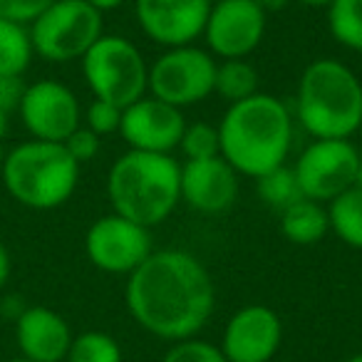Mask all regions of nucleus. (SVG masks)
<instances>
[{
    "instance_id": "f257e3e1",
    "label": "nucleus",
    "mask_w": 362,
    "mask_h": 362,
    "mask_svg": "<svg viewBox=\"0 0 362 362\" xmlns=\"http://www.w3.org/2000/svg\"><path fill=\"white\" fill-rule=\"evenodd\" d=\"M124 298L136 325L169 342L197 337L216 308L206 266L181 248L151 251L129 276Z\"/></svg>"
},
{
    "instance_id": "f03ea898",
    "label": "nucleus",
    "mask_w": 362,
    "mask_h": 362,
    "mask_svg": "<svg viewBox=\"0 0 362 362\" xmlns=\"http://www.w3.org/2000/svg\"><path fill=\"white\" fill-rule=\"evenodd\" d=\"M221 156L243 176L268 174L286 164L293 146V117L276 95L248 97L228 105L218 122Z\"/></svg>"
},
{
    "instance_id": "7ed1b4c3",
    "label": "nucleus",
    "mask_w": 362,
    "mask_h": 362,
    "mask_svg": "<svg viewBox=\"0 0 362 362\" xmlns=\"http://www.w3.org/2000/svg\"><path fill=\"white\" fill-rule=\"evenodd\" d=\"M112 214L144 228L159 226L181 202V164L171 154L129 149L107 176Z\"/></svg>"
},
{
    "instance_id": "20e7f679",
    "label": "nucleus",
    "mask_w": 362,
    "mask_h": 362,
    "mask_svg": "<svg viewBox=\"0 0 362 362\" xmlns=\"http://www.w3.org/2000/svg\"><path fill=\"white\" fill-rule=\"evenodd\" d=\"M296 117L313 139H350L362 124V82L335 57L313 60L296 90Z\"/></svg>"
},
{
    "instance_id": "39448f33",
    "label": "nucleus",
    "mask_w": 362,
    "mask_h": 362,
    "mask_svg": "<svg viewBox=\"0 0 362 362\" xmlns=\"http://www.w3.org/2000/svg\"><path fill=\"white\" fill-rule=\"evenodd\" d=\"M0 174L18 204L50 211L72 199L80 181V164L67 154L65 144L30 139L8 151Z\"/></svg>"
},
{
    "instance_id": "423d86ee",
    "label": "nucleus",
    "mask_w": 362,
    "mask_h": 362,
    "mask_svg": "<svg viewBox=\"0 0 362 362\" xmlns=\"http://www.w3.org/2000/svg\"><path fill=\"white\" fill-rule=\"evenodd\" d=\"M82 75L95 100L129 107L149 85V65L141 50L122 35H102L82 57Z\"/></svg>"
},
{
    "instance_id": "0eeeda50",
    "label": "nucleus",
    "mask_w": 362,
    "mask_h": 362,
    "mask_svg": "<svg viewBox=\"0 0 362 362\" xmlns=\"http://www.w3.org/2000/svg\"><path fill=\"white\" fill-rule=\"evenodd\" d=\"M33 50L47 62L82 60L105 35V21L87 0H55L28 25Z\"/></svg>"
},
{
    "instance_id": "6e6552de",
    "label": "nucleus",
    "mask_w": 362,
    "mask_h": 362,
    "mask_svg": "<svg viewBox=\"0 0 362 362\" xmlns=\"http://www.w3.org/2000/svg\"><path fill=\"white\" fill-rule=\"evenodd\" d=\"M216 57L199 45H181L164 50L149 65L146 95L184 110L214 95Z\"/></svg>"
},
{
    "instance_id": "1a4fd4ad",
    "label": "nucleus",
    "mask_w": 362,
    "mask_h": 362,
    "mask_svg": "<svg viewBox=\"0 0 362 362\" xmlns=\"http://www.w3.org/2000/svg\"><path fill=\"white\" fill-rule=\"evenodd\" d=\"M360 149L350 139H313L293 164L303 197L330 204L355 187Z\"/></svg>"
},
{
    "instance_id": "9d476101",
    "label": "nucleus",
    "mask_w": 362,
    "mask_h": 362,
    "mask_svg": "<svg viewBox=\"0 0 362 362\" xmlns=\"http://www.w3.org/2000/svg\"><path fill=\"white\" fill-rule=\"evenodd\" d=\"M85 251L95 268L112 276H132L151 256L149 228L124 216H102L87 228Z\"/></svg>"
},
{
    "instance_id": "9b49d317",
    "label": "nucleus",
    "mask_w": 362,
    "mask_h": 362,
    "mask_svg": "<svg viewBox=\"0 0 362 362\" xmlns=\"http://www.w3.org/2000/svg\"><path fill=\"white\" fill-rule=\"evenodd\" d=\"M268 16L256 0H216L211 3L204 40L214 57L246 60L266 35Z\"/></svg>"
},
{
    "instance_id": "f8f14e48",
    "label": "nucleus",
    "mask_w": 362,
    "mask_h": 362,
    "mask_svg": "<svg viewBox=\"0 0 362 362\" xmlns=\"http://www.w3.org/2000/svg\"><path fill=\"white\" fill-rule=\"evenodd\" d=\"M18 112L33 139L57 144H62L82 119L77 95L57 80H37L28 85Z\"/></svg>"
},
{
    "instance_id": "ddd939ff",
    "label": "nucleus",
    "mask_w": 362,
    "mask_h": 362,
    "mask_svg": "<svg viewBox=\"0 0 362 362\" xmlns=\"http://www.w3.org/2000/svg\"><path fill=\"white\" fill-rule=\"evenodd\" d=\"M211 11V0H134L141 33L161 47L197 45Z\"/></svg>"
},
{
    "instance_id": "4468645a",
    "label": "nucleus",
    "mask_w": 362,
    "mask_h": 362,
    "mask_svg": "<svg viewBox=\"0 0 362 362\" xmlns=\"http://www.w3.org/2000/svg\"><path fill=\"white\" fill-rule=\"evenodd\" d=\"M187 129V117L176 107L144 95L122 110L119 136L134 151L149 154H171Z\"/></svg>"
},
{
    "instance_id": "2eb2a0df",
    "label": "nucleus",
    "mask_w": 362,
    "mask_h": 362,
    "mask_svg": "<svg viewBox=\"0 0 362 362\" xmlns=\"http://www.w3.org/2000/svg\"><path fill=\"white\" fill-rule=\"evenodd\" d=\"M283 342V322L268 305H243L228 320L221 337L226 362H271Z\"/></svg>"
},
{
    "instance_id": "dca6fc26",
    "label": "nucleus",
    "mask_w": 362,
    "mask_h": 362,
    "mask_svg": "<svg viewBox=\"0 0 362 362\" xmlns=\"http://www.w3.org/2000/svg\"><path fill=\"white\" fill-rule=\"evenodd\" d=\"M238 197V171L223 156L181 164V202L199 214H223Z\"/></svg>"
},
{
    "instance_id": "f3484780",
    "label": "nucleus",
    "mask_w": 362,
    "mask_h": 362,
    "mask_svg": "<svg viewBox=\"0 0 362 362\" xmlns=\"http://www.w3.org/2000/svg\"><path fill=\"white\" fill-rule=\"evenodd\" d=\"M16 340L21 355L33 362H62L70 352L72 330L52 308L33 305L16 320Z\"/></svg>"
},
{
    "instance_id": "a211bd4d",
    "label": "nucleus",
    "mask_w": 362,
    "mask_h": 362,
    "mask_svg": "<svg viewBox=\"0 0 362 362\" xmlns=\"http://www.w3.org/2000/svg\"><path fill=\"white\" fill-rule=\"evenodd\" d=\"M327 231H330L327 206L320 202L303 197L281 211V233L296 246H313L322 241Z\"/></svg>"
},
{
    "instance_id": "6ab92c4d",
    "label": "nucleus",
    "mask_w": 362,
    "mask_h": 362,
    "mask_svg": "<svg viewBox=\"0 0 362 362\" xmlns=\"http://www.w3.org/2000/svg\"><path fill=\"white\" fill-rule=\"evenodd\" d=\"M325 206L327 218H330V231L350 248L362 251V189H347Z\"/></svg>"
},
{
    "instance_id": "aec40b11",
    "label": "nucleus",
    "mask_w": 362,
    "mask_h": 362,
    "mask_svg": "<svg viewBox=\"0 0 362 362\" xmlns=\"http://www.w3.org/2000/svg\"><path fill=\"white\" fill-rule=\"evenodd\" d=\"M33 57H35V50H33L28 25L0 18V75L23 77Z\"/></svg>"
},
{
    "instance_id": "412c9836",
    "label": "nucleus",
    "mask_w": 362,
    "mask_h": 362,
    "mask_svg": "<svg viewBox=\"0 0 362 362\" xmlns=\"http://www.w3.org/2000/svg\"><path fill=\"white\" fill-rule=\"evenodd\" d=\"M214 92L228 105H236L258 95V72L248 60H221L216 62Z\"/></svg>"
},
{
    "instance_id": "4be33fe9",
    "label": "nucleus",
    "mask_w": 362,
    "mask_h": 362,
    "mask_svg": "<svg viewBox=\"0 0 362 362\" xmlns=\"http://www.w3.org/2000/svg\"><path fill=\"white\" fill-rule=\"evenodd\" d=\"M327 28L337 45L362 52V0H332L327 8Z\"/></svg>"
},
{
    "instance_id": "5701e85b",
    "label": "nucleus",
    "mask_w": 362,
    "mask_h": 362,
    "mask_svg": "<svg viewBox=\"0 0 362 362\" xmlns=\"http://www.w3.org/2000/svg\"><path fill=\"white\" fill-rule=\"evenodd\" d=\"M256 192L261 197V202H266L273 209H286L291 204H296L298 199H303V192L298 187L296 171L293 166L283 164L278 169H271L268 174L256 179Z\"/></svg>"
},
{
    "instance_id": "b1692460",
    "label": "nucleus",
    "mask_w": 362,
    "mask_h": 362,
    "mask_svg": "<svg viewBox=\"0 0 362 362\" xmlns=\"http://www.w3.org/2000/svg\"><path fill=\"white\" fill-rule=\"evenodd\" d=\"M67 362H122V347L112 335L100 330L82 332L72 337Z\"/></svg>"
},
{
    "instance_id": "393cba45",
    "label": "nucleus",
    "mask_w": 362,
    "mask_h": 362,
    "mask_svg": "<svg viewBox=\"0 0 362 362\" xmlns=\"http://www.w3.org/2000/svg\"><path fill=\"white\" fill-rule=\"evenodd\" d=\"M181 154L187 156V161H202L221 156V136H218V127L209 124V122H194L187 124L184 136L179 141Z\"/></svg>"
},
{
    "instance_id": "a878e982",
    "label": "nucleus",
    "mask_w": 362,
    "mask_h": 362,
    "mask_svg": "<svg viewBox=\"0 0 362 362\" xmlns=\"http://www.w3.org/2000/svg\"><path fill=\"white\" fill-rule=\"evenodd\" d=\"M161 362H226L221 347L214 342L199 340V337H189V340H179L166 350Z\"/></svg>"
},
{
    "instance_id": "bb28decb",
    "label": "nucleus",
    "mask_w": 362,
    "mask_h": 362,
    "mask_svg": "<svg viewBox=\"0 0 362 362\" xmlns=\"http://www.w3.org/2000/svg\"><path fill=\"white\" fill-rule=\"evenodd\" d=\"M85 127L95 132L97 136L119 134L122 127V107L112 105L105 100H92L85 112Z\"/></svg>"
},
{
    "instance_id": "cd10ccee",
    "label": "nucleus",
    "mask_w": 362,
    "mask_h": 362,
    "mask_svg": "<svg viewBox=\"0 0 362 362\" xmlns=\"http://www.w3.org/2000/svg\"><path fill=\"white\" fill-rule=\"evenodd\" d=\"M62 144H65L67 154H70L72 159L82 166V164H87V161H92L97 154H100L102 136H97L95 132H90L87 127L80 124L65 141H62Z\"/></svg>"
},
{
    "instance_id": "c85d7f7f",
    "label": "nucleus",
    "mask_w": 362,
    "mask_h": 362,
    "mask_svg": "<svg viewBox=\"0 0 362 362\" xmlns=\"http://www.w3.org/2000/svg\"><path fill=\"white\" fill-rule=\"evenodd\" d=\"M55 0H0V18L21 23V25H30Z\"/></svg>"
},
{
    "instance_id": "c756f323",
    "label": "nucleus",
    "mask_w": 362,
    "mask_h": 362,
    "mask_svg": "<svg viewBox=\"0 0 362 362\" xmlns=\"http://www.w3.org/2000/svg\"><path fill=\"white\" fill-rule=\"evenodd\" d=\"M25 82L23 77H11V75H0V112H18L23 102V95H25Z\"/></svg>"
},
{
    "instance_id": "7c9ffc66",
    "label": "nucleus",
    "mask_w": 362,
    "mask_h": 362,
    "mask_svg": "<svg viewBox=\"0 0 362 362\" xmlns=\"http://www.w3.org/2000/svg\"><path fill=\"white\" fill-rule=\"evenodd\" d=\"M11 278V253H8L6 243L0 241V288L6 286Z\"/></svg>"
},
{
    "instance_id": "2f4dec72",
    "label": "nucleus",
    "mask_w": 362,
    "mask_h": 362,
    "mask_svg": "<svg viewBox=\"0 0 362 362\" xmlns=\"http://www.w3.org/2000/svg\"><path fill=\"white\" fill-rule=\"evenodd\" d=\"M92 8H97L100 13H110V11H117L119 6H124L127 0H87Z\"/></svg>"
},
{
    "instance_id": "473e14b6",
    "label": "nucleus",
    "mask_w": 362,
    "mask_h": 362,
    "mask_svg": "<svg viewBox=\"0 0 362 362\" xmlns=\"http://www.w3.org/2000/svg\"><path fill=\"white\" fill-rule=\"evenodd\" d=\"M258 3V8H261L263 13H278V11H283V8L288 6V3H291V0H256Z\"/></svg>"
},
{
    "instance_id": "72a5a7b5",
    "label": "nucleus",
    "mask_w": 362,
    "mask_h": 362,
    "mask_svg": "<svg viewBox=\"0 0 362 362\" xmlns=\"http://www.w3.org/2000/svg\"><path fill=\"white\" fill-rule=\"evenodd\" d=\"M300 6H308V8H330L332 6V0H298Z\"/></svg>"
},
{
    "instance_id": "f704fd0d",
    "label": "nucleus",
    "mask_w": 362,
    "mask_h": 362,
    "mask_svg": "<svg viewBox=\"0 0 362 362\" xmlns=\"http://www.w3.org/2000/svg\"><path fill=\"white\" fill-rule=\"evenodd\" d=\"M8 117H11V115L0 112V141H3V136L8 134Z\"/></svg>"
},
{
    "instance_id": "c9c22d12",
    "label": "nucleus",
    "mask_w": 362,
    "mask_h": 362,
    "mask_svg": "<svg viewBox=\"0 0 362 362\" xmlns=\"http://www.w3.org/2000/svg\"><path fill=\"white\" fill-rule=\"evenodd\" d=\"M355 187L362 189V154H360V164H357V174H355Z\"/></svg>"
},
{
    "instance_id": "e433bc0d",
    "label": "nucleus",
    "mask_w": 362,
    "mask_h": 362,
    "mask_svg": "<svg viewBox=\"0 0 362 362\" xmlns=\"http://www.w3.org/2000/svg\"><path fill=\"white\" fill-rule=\"evenodd\" d=\"M6 362H33V360H28V357H13V360H6Z\"/></svg>"
},
{
    "instance_id": "4c0bfd02",
    "label": "nucleus",
    "mask_w": 362,
    "mask_h": 362,
    "mask_svg": "<svg viewBox=\"0 0 362 362\" xmlns=\"http://www.w3.org/2000/svg\"><path fill=\"white\" fill-rule=\"evenodd\" d=\"M347 362H362V352H360V355H352V357H350V360H347Z\"/></svg>"
},
{
    "instance_id": "58836bf2",
    "label": "nucleus",
    "mask_w": 362,
    "mask_h": 362,
    "mask_svg": "<svg viewBox=\"0 0 362 362\" xmlns=\"http://www.w3.org/2000/svg\"><path fill=\"white\" fill-rule=\"evenodd\" d=\"M3 159H6V151H3V146H0V166H3Z\"/></svg>"
},
{
    "instance_id": "ea45409f",
    "label": "nucleus",
    "mask_w": 362,
    "mask_h": 362,
    "mask_svg": "<svg viewBox=\"0 0 362 362\" xmlns=\"http://www.w3.org/2000/svg\"><path fill=\"white\" fill-rule=\"evenodd\" d=\"M360 134H362V124H360Z\"/></svg>"
},
{
    "instance_id": "a19ab883",
    "label": "nucleus",
    "mask_w": 362,
    "mask_h": 362,
    "mask_svg": "<svg viewBox=\"0 0 362 362\" xmlns=\"http://www.w3.org/2000/svg\"><path fill=\"white\" fill-rule=\"evenodd\" d=\"M211 3H216V0H211Z\"/></svg>"
}]
</instances>
